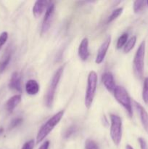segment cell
I'll use <instances>...</instances> for the list:
<instances>
[{
	"label": "cell",
	"mask_w": 148,
	"mask_h": 149,
	"mask_svg": "<svg viewBox=\"0 0 148 149\" xmlns=\"http://www.w3.org/2000/svg\"><path fill=\"white\" fill-rule=\"evenodd\" d=\"M128 38H129V35L127 33H123V34L120 35V36L118 39L117 44H116L117 49H120L123 46H125L126 42H128Z\"/></svg>",
	"instance_id": "20"
},
{
	"label": "cell",
	"mask_w": 148,
	"mask_h": 149,
	"mask_svg": "<svg viewBox=\"0 0 148 149\" xmlns=\"http://www.w3.org/2000/svg\"><path fill=\"white\" fill-rule=\"evenodd\" d=\"M23 122V119L20 117H17L14 119L13 120H12V122H10V125L9 126V129L12 130V129H14L16 127H17L18 125H20V124L22 123Z\"/></svg>",
	"instance_id": "23"
},
{
	"label": "cell",
	"mask_w": 148,
	"mask_h": 149,
	"mask_svg": "<svg viewBox=\"0 0 148 149\" xmlns=\"http://www.w3.org/2000/svg\"><path fill=\"white\" fill-rule=\"evenodd\" d=\"M34 141L33 140H30V141L25 143L21 149H33V147H34Z\"/></svg>",
	"instance_id": "26"
},
{
	"label": "cell",
	"mask_w": 148,
	"mask_h": 149,
	"mask_svg": "<svg viewBox=\"0 0 148 149\" xmlns=\"http://www.w3.org/2000/svg\"><path fill=\"white\" fill-rule=\"evenodd\" d=\"M8 39V33L7 31H4L0 34V49L4 46V44L7 42Z\"/></svg>",
	"instance_id": "24"
},
{
	"label": "cell",
	"mask_w": 148,
	"mask_h": 149,
	"mask_svg": "<svg viewBox=\"0 0 148 149\" xmlns=\"http://www.w3.org/2000/svg\"><path fill=\"white\" fill-rule=\"evenodd\" d=\"M136 36H132L131 38L128 40V42H126V44L125 45L124 48H123V51L126 53H128V52H130L133 47H134L135 45H136Z\"/></svg>",
	"instance_id": "17"
},
{
	"label": "cell",
	"mask_w": 148,
	"mask_h": 149,
	"mask_svg": "<svg viewBox=\"0 0 148 149\" xmlns=\"http://www.w3.org/2000/svg\"><path fill=\"white\" fill-rule=\"evenodd\" d=\"M39 84L36 80L30 79L26 84V91L30 95H36L39 92Z\"/></svg>",
	"instance_id": "14"
},
{
	"label": "cell",
	"mask_w": 148,
	"mask_h": 149,
	"mask_svg": "<svg viewBox=\"0 0 148 149\" xmlns=\"http://www.w3.org/2000/svg\"><path fill=\"white\" fill-rule=\"evenodd\" d=\"M21 95H15L10 97L7 101L5 104V109L8 112L11 113L17 107V105L21 102Z\"/></svg>",
	"instance_id": "13"
},
{
	"label": "cell",
	"mask_w": 148,
	"mask_h": 149,
	"mask_svg": "<svg viewBox=\"0 0 148 149\" xmlns=\"http://www.w3.org/2000/svg\"><path fill=\"white\" fill-rule=\"evenodd\" d=\"M84 149H99V146L94 141L91 139H87L85 142Z\"/></svg>",
	"instance_id": "22"
},
{
	"label": "cell",
	"mask_w": 148,
	"mask_h": 149,
	"mask_svg": "<svg viewBox=\"0 0 148 149\" xmlns=\"http://www.w3.org/2000/svg\"><path fill=\"white\" fill-rule=\"evenodd\" d=\"M3 132H4V129H3L2 127H0V135H1V134H2Z\"/></svg>",
	"instance_id": "30"
},
{
	"label": "cell",
	"mask_w": 148,
	"mask_h": 149,
	"mask_svg": "<svg viewBox=\"0 0 148 149\" xmlns=\"http://www.w3.org/2000/svg\"><path fill=\"white\" fill-rule=\"evenodd\" d=\"M75 127H71L68 128V130H66V132H65V135H64V138H70V137L71 136V135H73V134L75 133Z\"/></svg>",
	"instance_id": "25"
},
{
	"label": "cell",
	"mask_w": 148,
	"mask_h": 149,
	"mask_svg": "<svg viewBox=\"0 0 148 149\" xmlns=\"http://www.w3.org/2000/svg\"><path fill=\"white\" fill-rule=\"evenodd\" d=\"M113 95L117 100L118 103L121 105L125 110L127 111L128 114L130 117L133 116V111H132V105L131 97L126 89L122 86H116Z\"/></svg>",
	"instance_id": "4"
},
{
	"label": "cell",
	"mask_w": 148,
	"mask_h": 149,
	"mask_svg": "<svg viewBox=\"0 0 148 149\" xmlns=\"http://www.w3.org/2000/svg\"><path fill=\"white\" fill-rule=\"evenodd\" d=\"M64 115V111H59L57 113L52 116L50 119H48L43 125L40 127L38 131L37 135H36V143L39 144L55 128L56 125H58L61 119H62Z\"/></svg>",
	"instance_id": "1"
},
{
	"label": "cell",
	"mask_w": 148,
	"mask_h": 149,
	"mask_svg": "<svg viewBox=\"0 0 148 149\" xmlns=\"http://www.w3.org/2000/svg\"><path fill=\"white\" fill-rule=\"evenodd\" d=\"M48 1L38 0L34 3L33 7V15L35 17H40L41 15L43 13L45 7L47 6Z\"/></svg>",
	"instance_id": "15"
},
{
	"label": "cell",
	"mask_w": 148,
	"mask_h": 149,
	"mask_svg": "<svg viewBox=\"0 0 148 149\" xmlns=\"http://www.w3.org/2000/svg\"><path fill=\"white\" fill-rule=\"evenodd\" d=\"M55 6L53 3H51L49 5L47 6L46 12H45L44 17L43 21L41 24V34L44 35L49 31L52 23L53 21L54 15H55Z\"/></svg>",
	"instance_id": "7"
},
{
	"label": "cell",
	"mask_w": 148,
	"mask_h": 149,
	"mask_svg": "<svg viewBox=\"0 0 148 149\" xmlns=\"http://www.w3.org/2000/svg\"><path fill=\"white\" fill-rule=\"evenodd\" d=\"M147 5H148V1H147Z\"/></svg>",
	"instance_id": "31"
},
{
	"label": "cell",
	"mask_w": 148,
	"mask_h": 149,
	"mask_svg": "<svg viewBox=\"0 0 148 149\" xmlns=\"http://www.w3.org/2000/svg\"><path fill=\"white\" fill-rule=\"evenodd\" d=\"M9 87L10 90H13V91L18 92V93L21 92V77L18 72L15 71L14 73H12L11 79L10 80V83H9Z\"/></svg>",
	"instance_id": "11"
},
{
	"label": "cell",
	"mask_w": 148,
	"mask_h": 149,
	"mask_svg": "<svg viewBox=\"0 0 148 149\" xmlns=\"http://www.w3.org/2000/svg\"><path fill=\"white\" fill-rule=\"evenodd\" d=\"M126 149H133V147H132L131 145H129V144H128V145H126Z\"/></svg>",
	"instance_id": "29"
},
{
	"label": "cell",
	"mask_w": 148,
	"mask_h": 149,
	"mask_svg": "<svg viewBox=\"0 0 148 149\" xmlns=\"http://www.w3.org/2000/svg\"><path fill=\"white\" fill-rule=\"evenodd\" d=\"M78 53L81 61H85L88 59L89 56V40L87 38H84L80 43Z\"/></svg>",
	"instance_id": "12"
},
{
	"label": "cell",
	"mask_w": 148,
	"mask_h": 149,
	"mask_svg": "<svg viewBox=\"0 0 148 149\" xmlns=\"http://www.w3.org/2000/svg\"><path fill=\"white\" fill-rule=\"evenodd\" d=\"M49 141H45L44 143H43V144L39 147V149H49Z\"/></svg>",
	"instance_id": "28"
},
{
	"label": "cell",
	"mask_w": 148,
	"mask_h": 149,
	"mask_svg": "<svg viewBox=\"0 0 148 149\" xmlns=\"http://www.w3.org/2000/svg\"><path fill=\"white\" fill-rule=\"evenodd\" d=\"M97 86V74L95 71H91L87 78V87L85 94V106L89 109L93 103Z\"/></svg>",
	"instance_id": "5"
},
{
	"label": "cell",
	"mask_w": 148,
	"mask_h": 149,
	"mask_svg": "<svg viewBox=\"0 0 148 149\" xmlns=\"http://www.w3.org/2000/svg\"><path fill=\"white\" fill-rule=\"evenodd\" d=\"M145 41H142L139 45L133 61V69L134 75L136 78L142 79L144 75L145 69Z\"/></svg>",
	"instance_id": "2"
},
{
	"label": "cell",
	"mask_w": 148,
	"mask_h": 149,
	"mask_svg": "<svg viewBox=\"0 0 148 149\" xmlns=\"http://www.w3.org/2000/svg\"><path fill=\"white\" fill-rule=\"evenodd\" d=\"M10 60H11V55H10V53H7L6 54V55H4L2 60L0 61V74L4 72V70L6 69L7 65L10 63Z\"/></svg>",
	"instance_id": "16"
},
{
	"label": "cell",
	"mask_w": 148,
	"mask_h": 149,
	"mask_svg": "<svg viewBox=\"0 0 148 149\" xmlns=\"http://www.w3.org/2000/svg\"><path fill=\"white\" fill-rule=\"evenodd\" d=\"M123 7H119V8L115 9V10H113L112 12V13L110 14V15L108 17V19H107V23H111L113 20H115L117 17H118L120 15L123 13Z\"/></svg>",
	"instance_id": "19"
},
{
	"label": "cell",
	"mask_w": 148,
	"mask_h": 149,
	"mask_svg": "<svg viewBox=\"0 0 148 149\" xmlns=\"http://www.w3.org/2000/svg\"><path fill=\"white\" fill-rule=\"evenodd\" d=\"M133 104H134L135 108L137 110L138 113H139V117H140L141 122L143 126L144 129L148 133V113L145 108L136 101H133Z\"/></svg>",
	"instance_id": "9"
},
{
	"label": "cell",
	"mask_w": 148,
	"mask_h": 149,
	"mask_svg": "<svg viewBox=\"0 0 148 149\" xmlns=\"http://www.w3.org/2000/svg\"><path fill=\"white\" fill-rule=\"evenodd\" d=\"M64 71V65L59 67L55 73L54 74L52 79H51L50 84H49V87L46 91V95L44 97L45 104L48 108H51L54 102V98H55V95L56 93V89L57 87L58 84L59 82L61 77L62 75V73Z\"/></svg>",
	"instance_id": "3"
},
{
	"label": "cell",
	"mask_w": 148,
	"mask_h": 149,
	"mask_svg": "<svg viewBox=\"0 0 148 149\" xmlns=\"http://www.w3.org/2000/svg\"><path fill=\"white\" fill-rule=\"evenodd\" d=\"M110 42H111V36H108L106 38L105 40L103 42V43L102 44L101 46L99 48L98 51H97V55L95 60L96 63L100 64L103 62L107 50L109 49V47L110 45Z\"/></svg>",
	"instance_id": "8"
},
{
	"label": "cell",
	"mask_w": 148,
	"mask_h": 149,
	"mask_svg": "<svg viewBox=\"0 0 148 149\" xmlns=\"http://www.w3.org/2000/svg\"><path fill=\"white\" fill-rule=\"evenodd\" d=\"M102 81L104 87L109 92L113 93L116 87V85L113 74L110 72H105L102 77Z\"/></svg>",
	"instance_id": "10"
},
{
	"label": "cell",
	"mask_w": 148,
	"mask_h": 149,
	"mask_svg": "<svg viewBox=\"0 0 148 149\" xmlns=\"http://www.w3.org/2000/svg\"><path fill=\"white\" fill-rule=\"evenodd\" d=\"M147 4V1H142V0H137L133 2V11L135 13H139L145 9V4Z\"/></svg>",
	"instance_id": "18"
},
{
	"label": "cell",
	"mask_w": 148,
	"mask_h": 149,
	"mask_svg": "<svg viewBox=\"0 0 148 149\" xmlns=\"http://www.w3.org/2000/svg\"><path fill=\"white\" fill-rule=\"evenodd\" d=\"M138 142H139L141 149H148L147 143L143 138H138Z\"/></svg>",
	"instance_id": "27"
},
{
	"label": "cell",
	"mask_w": 148,
	"mask_h": 149,
	"mask_svg": "<svg viewBox=\"0 0 148 149\" xmlns=\"http://www.w3.org/2000/svg\"><path fill=\"white\" fill-rule=\"evenodd\" d=\"M110 134L113 143L118 146L122 139V120L118 115H110Z\"/></svg>",
	"instance_id": "6"
},
{
	"label": "cell",
	"mask_w": 148,
	"mask_h": 149,
	"mask_svg": "<svg viewBox=\"0 0 148 149\" xmlns=\"http://www.w3.org/2000/svg\"><path fill=\"white\" fill-rule=\"evenodd\" d=\"M142 99L146 104L148 105V77L145 79L142 89Z\"/></svg>",
	"instance_id": "21"
}]
</instances>
